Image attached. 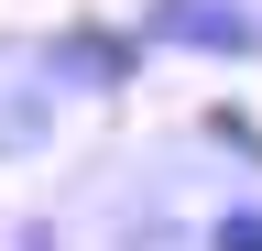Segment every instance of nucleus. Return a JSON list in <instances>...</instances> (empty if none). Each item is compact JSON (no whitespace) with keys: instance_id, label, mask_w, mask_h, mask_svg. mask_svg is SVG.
I'll use <instances>...</instances> for the list:
<instances>
[{"instance_id":"f03ea898","label":"nucleus","mask_w":262,"mask_h":251,"mask_svg":"<svg viewBox=\"0 0 262 251\" xmlns=\"http://www.w3.org/2000/svg\"><path fill=\"white\" fill-rule=\"evenodd\" d=\"M131 66H142V33H131V22H66V33L44 44V77L55 87H88V99L131 87Z\"/></svg>"},{"instance_id":"7ed1b4c3","label":"nucleus","mask_w":262,"mask_h":251,"mask_svg":"<svg viewBox=\"0 0 262 251\" xmlns=\"http://www.w3.org/2000/svg\"><path fill=\"white\" fill-rule=\"evenodd\" d=\"M208 251H262V208H251V197L219 208V218H208Z\"/></svg>"},{"instance_id":"f257e3e1","label":"nucleus","mask_w":262,"mask_h":251,"mask_svg":"<svg viewBox=\"0 0 262 251\" xmlns=\"http://www.w3.org/2000/svg\"><path fill=\"white\" fill-rule=\"evenodd\" d=\"M164 55H196V66H262V11L251 0H142L131 22Z\"/></svg>"}]
</instances>
